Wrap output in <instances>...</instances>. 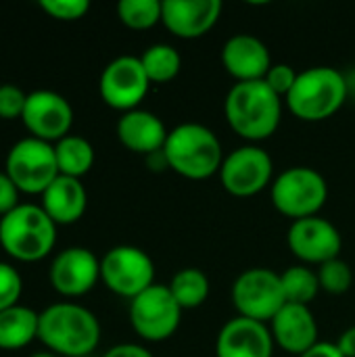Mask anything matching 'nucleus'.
<instances>
[{
    "label": "nucleus",
    "mask_w": 355,
    "mask_h": 357,
    "mask_svg": "<svg viewBox=\"0 0 355 357\" xmlns=\"http://www.w3.org/2000/svg\"><path fill=\"white\" fill-rule=\"evenodd\" d=\"M232 303L241 318L255 322H272V318L287 305L280 274L268 268H251L243 272L232 284Z\"/></svg>",
    "instance_id": "nucleus-8"
},
{
    "label": "nucleus",
    "mask_w": 355,
    "mask_h": 357,
    "mask_svg": "<svg viewBox=\"0 0 355 357\" xmlns=\"http://www.w3.org/2000/svg\"><path fill=\"white\" fill-rule=\"evenodd\" d=\"M347 79L333 67H310L297 75L287 96L289 111L303 121H322L333 117L347 100Z\"/></svg>",
    "instance_id": "nucleus-5"
},
{
    "label": "nucleus",
    "mask_w": 355,
    "mask_h": 357,
    "mask_svg": "<svg viewBox=\"0 0 355 357\" xmlns=\"http://www.w3.org/2000/svg\"><path fill=\"white\" fill-rule=\"evenodd\" d=\"M222 8L220 0H165L161 23L178 38L195 40L216 27Z\"/></svg>",
    "instance_id": "nucleus-16"
},
{
    "label": "nucleus",
    "mask_w": 355,
    "mask_h": 357,
    "mask_svg": "<svg viewBox=\"0 0 355 357\" xmlns=\"http://www.w3.org/2000/svg\"><path fill=\"white\" fill-rule=\"evenodd\" d=\"M140 63L151 79V84H165L174 79L182 67L180 52L169 44H153L140 56Z\"/></svg>",
    "instance_id": "nucleus-25"
},
{
    "label": "nucleus",
    "mask_w": 355,
    "mask_h": 357,
    "mask_svg": "<svg viewBox=\"0 0 355 357\" xmlns=\"http://www.w3.org/2000/svg\"><path fill=\"white\" fill-rule=\"evenodd\" d=\"M167 287L182 310H197L209 297V280L197 268H182Z\"/></svg>",
    "instance_id": "nucleus-24"
},
{
    "label": "nucleus",
    "mask_w": 355,
    "mask_h": 357,
    "mask_svg": "<svg viewBox=\"0 0 355 357\" xmlns=\"http://www.w3.org/2000/svg\"><path fill=\"white\" fill-rule=\"evenodd\" d=\"M228 126L245 140L270 138L282 117V98L264 82H236L224 102Z\"/></svg>",
    "instance_id": "nucleus-1"
},
{
    "label": "nucleus",
    "mask_w": 355,
    "mask_h": 357,
    "mask_svg": "<svg viewBox=\"0 0 355 357\" xmlns=\"http://www.w3.org/2000/svg\"><path fill=\"white\" fill-rule=\"evenodd\" d=\"M280 282H282L287 303H295V305H310L320 291L318 272L305 266H293L285 270L280 274Z\"/></svg>",
    "instance_id": "nucleus-26"
},
{
    "label": "nucleus",
    "mask_w": 355,
    "mask_h": 357,
    "mask_svg": "<svg viewBox=\"0 0 355 357\" xmlns=\"http://www.w3.org/2000/svg\"><path fill=\"white\" fill-rule=\"evenodd\" d=\"M274 339L264 322L232 318L226 322L216 341L218 357H272Z\"/></svg>",
    "instance_id": "nucleus-17"
},
{
    "label": "nucleus",
    "mask_w": 355,
    "mask_h": 357,
    "mask_svg": "<svg viewBox=\"0 0 355 357\" xmlns=\"http://www.w3.org/2000/svg\"><path fill=\"white\" fill-rule=\"evenodd\" d=\"M287 243L297 259L316 266L337 259L343 247L341 232L337 230V226L318 215L295 220L289 228Z\"/></svg>",
    "instance_id": "nucleus-14"
},
{
    "label": "nucleus",
    "mask_w": 355,
    "mask_h": 357,
    "mask_svg": "<svg viewBox=\"0 0 355 357\" xmlns=\"http://www.w3.org/2000/svg\"><path fill=\"white\" fill-rule=\"evenodd\" d=\"M56 243V224L42 205L21 203L0 218V247L17 261H40Z\"/></svg>",
    "instance_id": "nucleus-4"
},
{
    "label": "nucleus",
    "mask_w": 355,
    "mask_h": 357,
    "mask_svg": "<svg viewBox=\"0 0 355 357\" xmlns=\"http://www.w3.org/2000/svg\"><path fill=\"white\" fill-rule=\"evenodd\" d=\"M328 199V186L320 172L312 167H291L272 182V205L285 218H314Z\"/></svg>",
    "instance_id": "nucleus-6"
},
{
    "label": "nucleus",
    "mask_w": 355,
    "mask_h": 357,
    "mask_svg": "<svg viewBox=\"0 0 355 357\" xmlns=\"http://www.w3.org/2000/svg\"><path fill=\"white\" fill-rule=\"evenodd\" d=\"M103 357H153L149 349H144L142 345H134V343H121L111 347Z\"/></svg>",
    "instance_id": "nucleus-34"
},
{
    "label": "nucleus",
    "mask_w": 355,
    "mask_h": 357,
    "mask_svg": "<svg viewBox=\"0 0 355 357\" xmlns=\"http://www.w3.org/2000/svg\"><path fill=\"white\" fill-rule=\"evenodd\" d=\"M21 293H23V280L19 272L10 264L0 261V312L19 305Z\"/></svg>",
    "instance_id": "nucleus-29"
},
{
    "label": "nucleus",
    "mask_w": 355,
    "mask_h": 357,
    "mask_svg": "<svg viewBox=\"0 0 355 357\" xmlns=\"http://www.w3.org/2000/svg\"><path fill=\"white\" fill-rule=\"evenodd\" d=\"M297 71L291 67V65H285V63H276V65H272L270 67V71L266 73V77H264V82L282 98H287L289 96V92L293 90V86H295V82H297Z\"/></svg>",
    "instance_id": "nucleus-32"
},
{
    "label": "nucleus",
    "mask_w": 355,
    "mask_h": 357,
    "mask_svg": "<svg viewBox=\"0 0 355 357\" xmlns=\"http://www.w3.org/2000/svg\"><path fill=\"white\" fill-rule=\"evenodd\" d=\"M100 280V259L86 247L63 249L50 266V284L63 297H82Z\"/></svg>",
    "instance_id": "nucleus-15"
},
{
    "label": "nucleus",
    "mask_w": 355,
    "mask_h": 357,
    "mask_svg": "<svg viewBox=\"0 0 355 357\" xmlns=\"http://www.w3.org/2000/svg\"><path fill=\"white\" fill-rule=\"evenodd\" d=\"M29 357H56V354H52V351H38V354H33V356Z\"/></svg>",
    "instance_id": "nucleus-37"
},
{
    "label": "nucleus",
    "mask_w": 355,
    "mask_h": 357,
    "mask_svg": "<svg viewBox=\"0 0 355 357\" xmlns=\"http://www.w3.org/2000/svg\"><path fill=\"white\" fill-rule=\"evenodd\" d=\"M151 79L140 63V56H117L100 73V96L117 111H134L146 96Z\"/></svg>",
    "instance_id": "nucleus-11"
},
{
    "label": "nucleus",
    "mask_w": 355,
    "mask_h": 357,
    "mask_svg": "<svg viewBox=\"0 0 355 357\" xmlns=\"http://www.w3.org/2000/svg\"><path fill=\"white\" fill-rule=\"evenodd\" d=\"M337 347L341 349V354L345 357H355V326L347 328V331L341 335Z\"/></svg>",
    "instance_id": "nucleus-36"
},
{
    "label": "nucleus",
    "mask_w": 355,
    "mask_h": 357,
    "mask_svg": "<svg viewBox=\"0 0 355 357\" xmlns=\"http://www.w3.org/2000/svg\"><path fill=\"white\" fill-rule=\"evenodd\" d=\"M27 94L15 84H0V119H21L25 111Z\"/></svg>",
    "instance_id": "nucleus-31"
},
{
    "label": "nucleus",
    "mask_w": 355,
    "mask_h": 357,
    "mask_svg": "<svg viewBox=\"0 0 355 357\" xmlns=\"http://www.w3.org/2000/svg\"><path fill=\"white\" fill-rule=\"evenodd\" d=\"M19 203V188L15 182L6 176V172H0V218L13 211Z\"/></svg>",
    "instance_id": "nucleus-33"
},
{
    "label": "nucleus",
    "mask_w": 355,
    "mask_h": 357,
    "mask_svg": "<svg viewBox=\"0 0 355 357\" xmlns=\"http://www.w3.org/2000/svg\"><path fill=\"white\" fill-rule=\"evenodd\" d=\"M100 280L109 291L132 301L155 284V264L146 251L119 245L109 249L100 259Z\"/></svg>",
    "instance_id": "nucleus-10"
},
{
    "label": "nucleus",
    "mask_w": 355,
    "mask_h": 357,
    "mask_svg": "<svg viewBox=\"0 0 355 357\" xmlns=\"http://www.w3.org/2000/svg\"><path fill=\"white\" fill-rule=\"evenodd\" d=\"M163 2L159 0H121L117 4L119 21L130 29H149L161 21Z\"/></svg>",
    "instance_id": "nucleus-27"
},
{
    "label": "nucleus",
    "mask_w": 355,
    "mask_h": 357,
    "mask_svg": "<svg viewBox=\"0 0 355 357\" xmlns=\"http://www.w3.org/2000/svg\"><path fill=\"white\" fill-rule=\"evenodd\" d=\"M270 333L276 345L297 357L318 343V324L308 305L287 303L272 318Z\"/></svg>",
    "instance_id": "nucleus-19"
},
{
    "label": "nucleus",
    "mask_w": 355,
    "mask_h": 357,
    "mask_svg": "<svg viewBox=\"0 0 355 357\" xmlns=\"http://www.w3.org/2000/svg\"><path fill=\"white\" fill-rule=\"evenodd\" d=\"M40 314L25 305H15L0 312V349L15 351L38 339Z\"/></svg>",
    "instance_id": "nucleus-22"
},
{
    "label": "nucleus",
    "mask_w": 355,
    "mask_h": 357,
    "mask_svg": "<svg viewBox=\"0 0 355 357\" xmlns=\"http://www.w3.org/2000/svg\"><path fill=\"white\" fill-rule=\"evenodd\" d=\"M54 155L61 176L69 178H82L86 176L94 165V149L92 144L75 134H69L54 142Z\"/></svg>",
    "instance_id": "nucleus-23"
},
{
    "label": "nucleus",
    "mask_w": 355,
    "mask_h": 357,
    "mask_svg": "<svg viewBox=\"0 0 355 357\" xmlns=\"http://www.w3.org/2000/svg\"><path fill=\"white\" fill-rule=\"evenodd\" d=\"M40 8L56 21H77L90 10L88 0H40Z\"/></svg>",
    "instance_id": "nucleus-30"
},
{
    "label": "nucleus",
    "mask_w": 355,
    "mask_h": 357,
    "mask_svg": "<svg viewBox=\"0 0 355 357\" xmlns=\"http://www.w3.org/2000/svg\"><path fill=\"white\" fill-rule=\"evenodd\" d=\"M299 357H345L341 354V349L337 347V343H326V341H318L314 347H310L305 354Z\"/></svg>",
    "instance_id": "nucleus-35"
},
{
    "label": "nucleus",
    "mask_w": 355,
    "mask_h": 357,
    "mask_svg": "<svg viewBox=\"0 0 355 357\" xmlns=\"http://www.w3.org/2000/svg\"><path fill=\"white\" fill-rule=\"evenodd\" d=\"M318 280H320L322 291H326L331 295H343L352 289L354 274H352L349 264L343 261L341 257H337L318 268Z\"/></svg>",
    "instance_id": "nucleus-28"
},
{
    "label": "nucleus",
    "mask_w": 355,
    "mask_h": 357,
    "mask_svg": "<svg viewBox=\"0 0 355 357\" xmlns=\"http://www.w3.org/2000/svg\"><path fill=\"white\" fill-rule=\"evenodd\" d=\"M272 174V157L255 144H247L232 151L224 157V163L220 167L222 186L230 195L241 199L262 192L270 184Z\"/></svg>",
    "instance_id": "nucleus-12"
},
{
    "label": "nucleus",
    "mask_w": 355,
    "mask_h": 357,
    "mask_svg": "<svg viewBox=\"0 0 355 357\" xmlns=\"http://www.w3.org/2000/svg\"><path fill=\"white\" fill-rule=\"evenodd\" d=\"M169 132L165 123L151 111L134 109L119 117L117 121V138L119 142L138 155H155L165 146Z\"/></svg>",
    "instance_id": "nucleus-20"
},
{
    "label": "nucleus",
    "mask_w": 355,
    "mask_h": 357,
    "mask_svg": "<svg viewBox=\"0 0 355 357\" xmlns=\"http://www.w3.org/2000/svg\"><path fill=\"white\" fill-rule=\"evenodd\" d=\"M222 63L236 82L264 79L272 67L268 46L251 33H236L228 38L222 48Z\"/></svg>",
    "instance_id": "nucleus-18"
},
{
    "label": "nucleus",
    "mask_w": 355,
    "mask_h": 357,
    "mask_svg": "<svg viewBox=\"0 0 355 357\" xmlns=\"http://www.w3.org/2000/svg\"><path fill=\"white\" fill-rule=\"evenodd\" d=\"M182 312L165 284H153L130 301L132 328L140 339L151 343L169 339L180 326Z\"/></svg>",
    "instance_id": "nucleus-9"
},
{
    "label": "nucleus",
    "mask_w": 355,
    "mask_h": 357,
    "mask_svg": "<svg viewBox=\"0 0 355 357\" xmlns=\"http://www.w3.org/2000/svg\"><path fill=\"white\" fill-rule=\"evenodd\" d=\"M38 341L56 356L84 357L98 347L100 324L84 305L54 303L40 314Z\"/></svg>",
    "instance_id": "nucleus-2"
},
{
    "label": "nucleus",
    "mask_w": 355,
    "mask_h": 357,
    "mask_svg": "<svg viewBox=\"0 0 355 357\" xmlns=\"http://www.w3.org/2000/svg\"><path fill=\"white\" fill-rule=\"evenodd\" d=\"M163 157L167 167L188 180H207L224 163L220 138L201 123H180L169 130Z\"/></svg>",
    "instance_id": "nucleus-3"
},
{
    "label": "nucleus",
    "mask_w": 355,
    "mask_h": 357,
    "mask_svg": "<svg viewBox=\"0 0 355 357\" xmlns=\"http://www.w3.org/2000/svg\"><path fill=\"white\" fill-rule=\"evenodd\" d=\"M4 172L15 182L19 192L42 195L61 176L54 144L33 136L15 142L6 155Z\"/></svg>",
    "instance_id": "nucleus-7"
},
{
    "label": "nucleus",
    "mask_w": 355,
    "mask_h": 357,
    "mask_svg": "<svg viewBox=\"0 0 355 357\" xmlns=\"http://www.w3.org/2000/svg\"><path fill=\"white\" fill-rule=\"evenodd\" d=\"M86 205H88V195L77 178L59 176L42 192V209L56 226L75 224L86 213Z\"/></svg>",
    "instance_id": "nucleus-21"
},
{
    "label": "nucleus",
    "mask_w": 355,
    "mask_h": 357,
    "mask_svg": "<svg viewBox=\"0 0 355 357\" xmlns=\"http://www.w3.org/2000/svg\"><path fill=\"white\" fill-rule=\"evenodd\" d=\"M21 121L33 138L52 144L69 136V130L73 126V109L69 100L59 92L33 90L27 94Z\"/></svg>",
    "instance_id": "nucleus-13"
}]
</instances>
